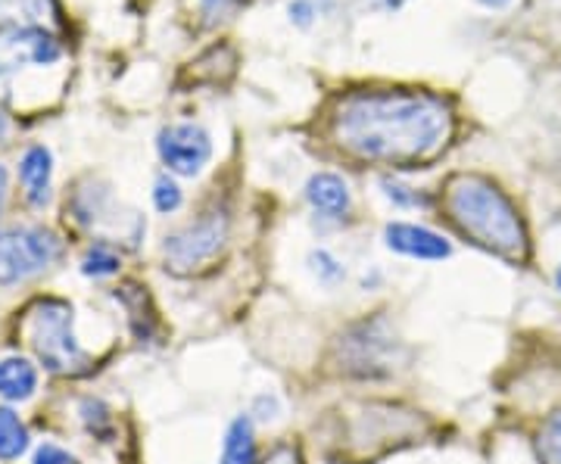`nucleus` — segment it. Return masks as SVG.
Wrapping results in <instances>:
<instances>
[{
	"mask_svg": "<svg viewBox=\"0 0 561 464\" xmlns=\"http://www.w3.org/2000/svg\"><path fill=\"white\" fill-rule=\"evenodd\" d=\"M449 131L453 116L440 101L402 91L356 94L334 119V135L346 153L387 165L434 156Z\"/></svg>",
	"mask_w": 561,
	"mask_h": 464,
	"instance_id": "nucleus-1",
	"label": "nucleus"
},
{
	"mask_svg": "<svg viewBox=\"0 0 561 464\" xmlns=\"http://www.w3.org/2000/svg\"><path fill=\"white\" fill-rule=\"evenodd\" d=\"M446 212L471 243L496 253L508 263L527 256V231L518 209L493 182L481 175H456L446 190Z\"/></svg>",
	"mask_w": 561,
	"mask_h": 464,
	"instance_id": "nucleus-2",
	"label": "nucleus"
},
{
	"mask_svg": "<svg viewBox=\"0 0 561 464\" xmlns=\"http://www.w3.org/2000/svg\"><path fill=\"white\" fill-rule=\"evenodd\" d=\"M28 334L47 371L81 374L88 368V352L72 334V305L62 300H44L28 312Z\"/></svg>",
	"mask_w": 561,
	"mask_h": 464,
	"instance_id": "nucleus-3",
	"label": "nucleus"
},
{
	"mask_svg": "<svg viewBox=\"0 0 561 464\" xmlns=\"http://www.w3.org/2000/svg\"><path fill=\"white\" fill-rule=\"evenodd\" d=\"M400 356L402 344L383 318L353 324L337 344V362L353 378H387Z\"/></svg>",
	"mask_w": 561,
	"mask_h": 464,
	"instance_id": "nucleus-4",
	"label": "nucleus"
},
{
	"mask_svg": "<svg viewBox=\"0 0 561 464\" xmlns=\"http://www.w3.org/2000/svg\"><path fill=\"white\" fill-rule=\"evenodd\" d=\"M225 243H228V216L221 209H209L197 222L184 224L181 231L165 237L162 246L165 268H172L175 275H194L219 259Z\"/></svg>",
	"mask_w": 561,
	"mask_h": 464,
	"instance_id": "nucleus-5",
	"label": "nucleus"
},
{
	"mask_svg": "<svg viewBox=\"0 0 561 464\" xmlns=\"http://www.w3.org/2000/svg\"><path fill=\"white\" fill-rule=\"evenodd\" d=\"M62 243L44 228L0 231V283H20L60 259Z\"/></svg>",
	"mask_w": 561,
	"mask_h": 464,
	"instance_id": "nucleus-6",
	"label": "nucleus"
},
{
	"mask_svg": "<svg viewBox=\"0 0 561 464\" xmlns=\"http://www.w3.org/2000/svg\"><path fill=\"white\" fill-rule=\"evenodd\" d=\"M157 150H160V160L165 162L169 172H175L181 178H194L206 169V162L213 160V138L201 125L181 121V125L162 128L157 138Z\"/></svg>",
	"mask_w": 561,
	"mask_h": 464,
	"instance_id": "nucleus-7",
	"label": "nucleus"
},
{
	"mask_svg": "<svg viewBox=\"0 0 561 464\" xmlns=\"http://www.w3.org/2000/svg\"><path fill=\"white\" fill-rule=\"evenodd\" d=\"M62 50L54 35L35 25H22L0 35V81L25 66H54Z\"/></svg>",
	"mask_w": 561,
	"mask_h": 464,
	"instance_id": "nucleus-8",
	"label": "nucleus"
},
{
	"mask_svg": "<svg viewBox=\"0 0 561 464\" xmlns=\"http://www.w3.org/2000/svg\"><path fill=\"white\" fill-rule=\"evenodd\" d=\"M383 243H387V250L409 256V259H419V263H440L453 253V246L443 241L437 231L412 222L387 224L383 228Z\"/></svg>",
	"mask_w": 561,
	"mask_h": 464,
	"instance_id": "nucleus-9",
	"label": "nucleus"
},
{
	"mask_svg": "<svg viewBox=\"0 0 561 464\" xmlns=\"http://www.w3.org/2000/svg\"><path fill=\"white\" fill-rule=\"evenodd\" d=\"M306 200L324 219H341L350 212V184L334 172H316L306 182Z\"/></svg>",
	"mask_w": 561,
	"mask_h": 464,
	"instance_id": "nucleus-10",
	"label": "nucleus"
},
{
	"mask_svg": "<svg viewBox=\"0 0 561 464\" xmlns=\"http://www.w3.org/2000/svg\"><path fill=\"white\" fill-rule=\"evenodd\" d=\"M50 175H54V156L47 147H28L20 160V182L25 187V200L32 206L50 202Z\"/></svg>",
	"mask_w": 561,
	"mask_h": 464,
	"instance_id": "nucleus-11",
	"label": "nucleus"
},
{
	"mask_svg": "<svg viewBox=\"0 0 561 464\" xmlns=\"http://www.w3.org/2000/svg\"><path fill=\"white\" fill-rule=\"evenodd\" d=\"M219 464H260L256 462V430H253V418L250 415H238L228 425Z\"/></svg>",
	"mask_w": 561,
	"mask_h": 464,
	"instance_id": "nucleus-12",
	"label": "nucleus"
},
{
	"mask_svg": "<svg viewBox=\"0 0 561 464\" xmlns=\"http://www.w3.org/2000/svg\"><path fill=\"white\" fill-rule=\"evenodd\" d=\"M38 386V371L28 359H0V396L10 403H22L35 393Z\"/></svg>",
	"mask_w": 561,
	"mask_h": 464,
	"instance_id": "nucleus-13",
	"label": "nucleus"
},
{
	"mask_svg": "<svg viewBox=\"0 0 561 464\" xmlns=\"http://www.w3.org/2000/svg\"><path fill=\"white\" fill-rule=\"evenodd\" d=\"M28 449V430L20 415L7 405H0V462H16Z\"/></svg>",
	"mask_w": 561,
	"mask_h": 464,
	"instance_id": "nucleus-14",
	"label": "nucleus"
},
{
	"mask_svg": "<svg viewBox=\"0 0 561 464\" xmlns=\"http://www.w3.org/2000/svg\"><path fill=\"white\" fill-rule=\"evenodd\" d=\"M54 13V0H0V20L41 22Z\"/></svg>",
	"mask_w": 561,
	"mask_h": 464,
	"instance_id": "nucleus-15",
	"label": "nucleus"
},
{
	"mask_svg": "<svg viewBox=\"0 0 561 464\" xmlns=\"http://www.w3.org/2000/svg\"><path fill=\"white\" fill-rule=\"evenodd\" d=\"M537 455L542 464H561V411L542 421L537 433Z\"/></svg>",
	"mask_w": 561,
	"mask_h": 464,
	"instance_id": "nucleus-16",
	"label": "nucleus"
},
{
	"mask_svg": "<svg viewBox=\"0 0 561 464\" xmlns=\"http://www.w3.org/2000/svg\"><path fill=\"white\" fill-rule=\"evenodd\" d=\"M116 271H119V256L113 250H106V246L88 250L84 259H81V275H88V278H110Z\"/></svg>",
	"mask_w": 561,
	"mask_h": 464,
	"instance_id": "nucleus-17",
	"label": "nucleus"
},
{
	"mask_svg": "<svg viewBox=\"0 0 561 464\" xmlns=\"http://www.w3.org/2000/svg\"><path fill=\"white\" fill-rule=\"evenodd\" d=\"M309 268H312V275H316L321 283H328V287H334V283H341L343 278H346V268L341 265V259H334L328 250H312V253H309Z\"/></svg>",
	"mask_w": 561,
	"mask_h": 464,
	"instance_id": "nucleus-18",
	"label": "nucleus"
},
{
	"mask_svg": "<svg viewBox=\"0 0 561 464\" xmlns=\"http://www.w3.org/2000/svg\"><path fill=\"white\" fill-rule=\"evenodd\" d=\"M181 202H184V194H181V187L175 178H169V175H162L153 184V206L160 209L162 216H169V212H179Z\"/></svg>",
	"mask_w": 561,
	"mask_h": 464,
	"instance_id": "nucleus-19",
	"label": "nucleus"
},
{
	"mask_svg": "<svg viewBox=\"0 0 561 464\" xmlns=\"http://www.w3.org/2000/svg\"><path fill=\"white\" fill-rule=\"evenodd\" d=\"M383 194H387V200L397 202V206H405V209H412V206H424V194H419V190H412L409 184L402 182H390V178H383L381 182Z\"/></svg>",
	"mask_w": 561,
	"mask_h": 464,
	"instance_id": "nucleus-20",
	"label": "nucleus"
},
{
	"mask_svg": "<svg viewBox=\"0 0 561 464\" xmlns=\"http://www.w3.org/2000/svg\"><path fill=\"white\" fill-rule=\"evenodd\" d=\"M32 464H79V459H76V455H69V452L60 449V445L44 443L38 445V452H35Z\"/></svg>",
	"mask_w": 561,
	"mask_h": 464,
	"instance_id": "nucleus-21",
	"label": "nucleus"
},
{
	"mask_svg": "<svg viewBox=\"0 0 561 464\" xmlns=\"http://www.w3.org/2000/svg\"><path fill=\"white\" fill-rule=\"evenodd\" d=\"M201 7L209 20H225L228 13H234L241 7V0H201Z\"/></svg>",
	"mask_w": 561,
	"mask_h": 464,
	"instance_id": "nucleus-22",
	"label": "nucleus"
},
{
	"mask_svg": "<svg viewBox=\"0 0 561 464\" xmlns=\"http://www.w3.org/2000/svg\"><path fill=\"white\" fill-rule=\"evenodd\" d=\"M260 464H302V455L297 445H278V449Z\"/></svg>",
	"mask_w": 561,
	"mask_h": 464,
	"instance_id": "nucleus-23",
	"label": "nucleus"
},
{
	"mask_svg": "<svg viewBox=\"0 0 561 464\" xmlns=\"http://www.w3.org/2000/svg\"><path fill=\"white\" fill-rule=\"evenodd\" d=\"M253 415H256L260 421H272V418H278V399H275V396H256V403H253Z\"/></svg>",
	"mask_w": 561,
	"mask_h": 464,
	"instance_id": "nucleus-24",
	"label": "nucleus"
},
{
	"mask_svg": "<svg viewBox=\"0 0 561 464\" xmlns=\"http://www.w3.org/2000/svg\"><path fill=\"white\" fill-rule=\"evenodd\" d=\"M312 16H316V13H312V3H309V0H294V3H290V20L297 22V25L306 28V25L312 22Z\"/></svg>",
	"mask_w": 561,
	"mask_h": 464,
	"instance_id": "nucleus-25",
	"label": "nucleus"
},
{
	"mask_svg": "<svg viewBox=\"0 0 561 464\" xmlns=\"http://www.w3.org/2000/svg\"><path fill=\"white\" fill-rule=\"evenodd\" d=\"M3 202H7V169L0 165V212H3Z\"/></svg>",
	"mask_w": 561,
	"mask_h": 464,
	"instance_id": "nucleus-26",
	"label": "nucleus"
},
{
	"mask_svg": "<svg viewBox=\"0 0 561 464\" xmlns=\"http://www.w3.org/2000/svg\"><path fill=\"white\" fill-rule=\"evenodd\" d=\"M375 3H378L381 10H400L402 3H409V0H375Z\"/></svg>",
	"mask_w": 561,
	"mask_h": 464,
	"instance_id": "nucleus-27",
	"label": "nucleus"
},
{
	"mask_svg": "<svg viewBox=\"0 0 561 464\" xmlns=\"http://www.w3.org/2000/svg\"><path fill=\"white\" fill-rule=\"evenodd\" d=\"M7 138H10V119L0 113V143H7Z\"/></svg>",
	"mask_w": 561,
	"mask_h": 464,
	"instance_id": "nucleus-28",
	"label": "nucleus"
},
{
	"mask_svg": "<svg viewBox=\"0 0 561 464\" xmlns=\"http://www.w3.org/2000/svg\"><path fill=\"white\" fill-rule=\"evenodd\" d=\"M483 7H493V10H500V7H505V3H512V0H481Z\"/></svg>",
	"mask_w": 561,
	"mask_h": 464,
	"instance_id": "nucleus-29",
	"label": "nucleus"
},
{
	"mask_svg": "<svg viewBox=\"0 0 561 464\" xmlns=\"http://www.w3.org/2000/svg\"><path fill=\"white\" fill-rule=\"evenodd\" d=\"M556 283H559V290H561V265H559V271H556Z\"/></svg>",
	"mask_w": 561,
	"mask_h": 464,
	"instance_id": "nucleus-30",
	"label": "nucleus"
}]
</instances>
